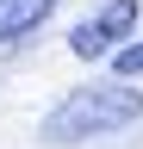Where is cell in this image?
Masks as SVG:
<instances>
[{
    "label": "cell",
    "instance_id": "cell-1",
    "mask_svg": "<svg viewBox=\"0 0 143 149\" xmlns=\"http://www.w3.org/2000/svg\"><path fill=\"white\" fill-rule=\"evenodd\" d=\"M143 118V93L131 81H87L68 100H56V112L44 118V143H81V137H106Z\"/></svg>",
    "mask_w": 143,
    "mask_h": 149
},
{
    "label": "cell",
    "instance_id": "cell-4",
    "mask_svg": "<svg viewBox=\"0 0 143 149\" xmlns=\"http://www.w3.org/2000/svg\"><path fill=\"white\" fill-rule=\"evenodd\" d=\"M112 68H118V81H137V74H143V44H137V37L112 56Z\"/></svg>",
    "mask_w": 143,
    "mask_h": 149
},
{
    "label": "cell",
    "instance_id": "cell-3",
    "mask_svg": "<svg viewBox=\"0 0 143 149\" xmlns=\"http://www.w3.org/2000/svg\"><path fill=\"white\" fill-rule=\"evenodd\" d=\"M56 13V0H0V44H19L25 31H38Z\"/></svg>",
    "mask_w": 143,
    "mask_h": 149
},
{
    "label": "cell",
    "instance_id": "cell-2",
    "mask_svg": "<svg viewBox=\"0 0 143 149\" xmlns=\"http://www.w3.org/2000/svg\"><path fill=\"white\" fill-rule=\"evenodd\" d=\"M137 19H143V6H137V0H106V6H100L93 19H81V25H75V37H68V50H75L81 62H100V56H118L124 44H131Z\"/></svg>",
    "mask_w": 143,
    "mask_h": 149
}]
</instances>
